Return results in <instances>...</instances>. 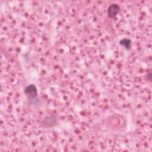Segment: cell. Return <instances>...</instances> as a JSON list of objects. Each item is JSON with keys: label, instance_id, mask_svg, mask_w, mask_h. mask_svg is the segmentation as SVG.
I'll return each instance as SVG.
<instances>
[{"label": "cell", "instance_id": "7a4b0ae2", "mask_svg": "<svg viewBox=\"0 0 152 152\" xmlns=\"http://www.w3.org/2000/svg\"><path fill=\"white\" fill-rule=\"evenodd\" d=\"M120 11V7L118 4L113 3L110 4L107 10V14L109 18H114Z\"/></svg>", "mask_w": 152, "mask_h": 152}, {"label": "cell", "instance_id": "3957f363", "mask_svg": "<svg viewBox=\"0 0 152 152\" xmlns=\"http://www.w3.org/2000/svg\"><path fill=\"white\" fill-rule=\"evenodd\" d=\"M57 123V119L56 116L53 115H48L45 116L42 121L43 126L45 127H52L54 126Z\"/></svg>", "mask_w": 152, "mask_h": 152}, {"label": "cell", "instance_id": "5b68a950", "mask_svg": "<svg viewBox=\"0 0 152 152\" xmlns=\"http://www.w3.org/2000/svg\"><path fill=\"white\" fill-rule=\"evenodd\" d=\"M147 79L149 80H151V72H150L149 74H147Z\"/></svg>", "mask_w": 152, "mask_h": 152}, {"label": "cell", "instance_id": "6da1fadb", "mask_svg": "<svg viewBox=\"0 0 152 152\" xmlns=\"http://www.w3.org/2000/svg\"><path fill=\"white\" fill-rule=\"evenodd\" d=\"M24 92L30 104H33L34 106L36 105L37 106L40 104V102L39 99H37V89L34 84H31L27 86L25 88Z\"/></svg>", "mask_w": 152, "mask_h": 152}, {"label": "cell", "instance_id": "277c9868", "mask_svg": "<svg viewBox=\"0 0 152 152\" xmlns=\"http://www.w3.org/2000/svg\"><path fill=\"white\" fill-rule=\"evenodd\" d=\"M119 44L124 46L126 49H129L131 47V41L128 39H123L119 41Z\"/></svg>", "mask_w": 152, "mask_h": 152}]
</instances>
